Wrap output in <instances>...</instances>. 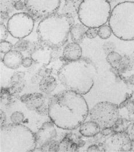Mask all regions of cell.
<instances>
[{"label":"cell","mask_w":134,"mask_h":152,"mask_svg":"<svg viewBox=\"0 0 134 152\" xmlns=\"http://www.w3.org/2000/svg\"><path fill=\"white\" fill-rule=\"evenodd\" d=\"M89 113L82 95L66 90L52 96L49 103L48 116L58 128L73 130L80 127Z\"/></svg>","instance_id":"1"},{"label":"cell","mask_w":134,"mask_h":152,"mask_svg":"<svg viewBox=\"0 0 134 152\" xmlns=\"http://www.w3.org/2000/svg\"><path fill=\"white\" fill-rule=\"evenodd\" d=\"M97 73L96 65L90 59L81 58L63 64L58 70V77L67 90L84 95L92 88Z\"/></svg>","instance_id":"2"},{"label":"cell","mask_w":134,"mask_h":152,"mask_svg":"<svg viewBox=\"0 0 134 152\" xmlns=\"http://www.w3.org/2000/svg\"><path fill=\"white\" fill-rule=\"evenodd\" d=\"M74 18L55 13L41 20L37 28L38 41L53 49L61 48L67 43Z\"/></svg>","instance_id":"3"},{"label":"cell","mask_w":134,"mask_h":152,"mask_svg":"<svg viewBox=\"0 0 134 152\" xmlns=\"http://www.w3.org/2000/svg\"><path fill=\"white\" fill-rule=\"evenodd\" d=\"M37 148L36 134L22 124L1 127L0 152H33Z\"/></svg>","instance_id":"4"},{"label":"cell","mask_w":134,"mask_h":152,"mask_svg":"<svg viewBox=\"0 0 134 152\" xmlns=\"http://www.w3.org/2000/svg\"><path fill=\"white\" fill-rule=\"evenodd\" d=\"M108 23L116 37L126 41L134 40V2L126 1L116 5Z\"/></svg>","instance_id":"5"},{"label":"cell","mask_w":134,"mask_h":152,"mask_svg":"<svg viewBox=\"0 0 134 152\" xmlns=\"http://www.w3.org/2000/svg\"><path fill=\"white\" fill-rule=\"evenodd\" d=\"M111 11V5L107 0H84L77 17L86 27L98 28L108 22Z\"/></svg>","instance_id":"6"},{"label":"cell","mask_w":134,"mask_h":152,"mask_svg":"<svg viewBox=\"0 0 134 152\" xmlns=\"http://www.w3.org/2000/svg\"><path fill=\"white\" fill-rule=\"evenodd\" d=\"M91 121L98 124L102 129L113 127L120 118L117 104L109 102H102L95 105L89 111Z\"/></svg>","instance_id":"7"},{"label":"cell","mask_w":134,"mask_h":152,"mask_svg":"<svg viewBox=\"0 0 134 152\" xmlns=\"http://www.w3.org/2000/svg\"><path fill=\"white\" fill-rule=\"evenodd\" d=\"M35 20L27 12L14 14L7 23L10 34L16 39H24L32 33L35 27Z\"/></svg>","instance_id":"8"},{"label":"cell","mask_w":134,"mask_h":152,"mask_svg":"<svg viewBox=\"0 0 134 152\" xmlns=\"http://www.w3.org/2000/svg\"><path fill=\"white\" fill-rule=\"evenodd\" d=\"M26 11L36 21L57 13L61 0H24Z\"/></svg>","instance_id":"9"},{"label":"cell","mask_w":134,"mask_h":152,"mask_svg":"<svg viewBox=\"0 0 134 152\" xmlns=\"http://www.w3.org/2000/svg\"><path fill=\"white\" fill-rule=\"evenodd\" d=\"M102 146L104 152H129L134 147L129 134L125 132H115L107 136Z\"/></svg>","instance_id":"10"},{"label":"cell","mask_w":134,"mask_h":152,"mask_svg":"<svg viewBox=\"0 0 134 152\" xmlns=\"http://www.w3.org/2000/svg\"><path fill=\"white\" fill-rule=\"evenodd\" d=\"M53 50L37 41L30 44L28 52L34 62L42 65H48L53 61Z\"/></svg>","instance_id":"11"},{"label":"cell","mask_w":134,"mask_h":152,"mask_svg":"<svg viewBox=\"0 0 134 152\" xmlns=\"http://www.w3.org/2000/svg\"><path fill=\"white\" fill-rule=\"evenodd\" d=\"M55 126V124L52 121L46 122L42 124L37 132L36 133L37 146L38 145L40 148L42 145L56 139L57 132Z\"/></svg>","instance_id":"12"},{"label":"cell","mask_w":134,"mask_h":152,"mask_svg":"<svg viewBox=\"0 0 134 152\" xmlns=\"http://www.w3.org/2000/svg\"><path fill=\"white\" fill-rule=\"evenodd\" d=\"M19 100L28 110L35 111H36L47 102L45 97L43 94L38 92L22 95L20 96Z\"/></svg>","instance_id":"13"},{"label":"cell","mask_w":134,"mask_h":152,"mask_svg":"<svg viewBox=\"0 0 134 152\" xmlns=\"http://www.w3.org/2000/svg\"><path fill=\"white\" fill-rule=\"evenodd\" d=\"M23 59L24 57L21 52L13 50L4 56L2 62L8 68L15 70L22 65Z\"/></svg>","instance_id":"14"},{"label":"cell","mask_w":134,"mask_h":152,"mask_svg":"<svg viewBox=\"0 0 134 152\" xmlns=\"http://www.w3.org/2000/svg\"><path fill=\"white\" fill-rule=\"evenodd\" d=\"M82 48L79 44L70 43L67 45L63 50V58L66 62L76 61L82 56Z\"/></svg>","instance_id":"15"},{"label":"cell","mask_w":134,"mask_h":152,"mask_svg":"<svg viewBox=\"0 0 134 152\" xmlns=\"http://www.w3.org/2000/svg\"><path fill=\"white\" fill-rule=\"evenodd\" d=\"M101 132V127L93 121L84 122L80 126L79 133L85 137H94Z\"/></svg>","instance_id":"16"},{"label":"cell","mask_w":134,"mask_h":152,"mask_svg":"<svg viewBox=\"0 0 134 152\" xmlns=\"http://www.w3.org/2000/svg\"><path fill=\"white\" fill-rule=\"evenodd\" d=\"M57 86V80L56 78L52 75L42 77L39 82L40 90L42 92L47 95L53 92L56 88Z\"/></svg>","instance_id":"17"},{"label":"cell","mask_w":134,"mask_h":152,"mask_svg":"<svg viewBox=\"0 0 134 152\" xmlns=\"http://www.w3.org/2000/svg\"><path fill=\"white\" fill-rule=\"evenodd\" d=\"M80 4L81 2L77 0H65L60 13L75 18L78 15Z\"/></svg>","instance_id":"18"},{"label":"cell","mask_w":134,"mask_h":152,"mask_svg":"<svg viewBox=\"0 0 134 152\" xmlns=\"http://www.w3.org/2000/svg\"><path fill=\"white\" fill-rule=\"evenodd\" d=\"M88 27L82 23L74 24L70 30V35L73 42L80 43L86 37V29Z\"/></svg>","instance_id":"19"},{"label":"cell","mask_w":134,"mask_h":152,"mask_svg":"<svg viewBox=\"0 0 134 152\" xmlns=\"http://www.w3.org/2000/svg\"><path fill=\"white\" fill-rule=\"evenodd\" d=\"M134 66V62L131 57L125 55L122 57L119 66L117 67L120 73H125L131 70Z\"/></svg>","instance_id":"20"},{"label":"cell","mask_w":134,"mask_h":152,"mask_svg":"<svg viewBox=\"0 0 134 152\" xmlns=\"http://www.w3.org/2000/svg\"><path fill=\"white\" fill-rule=\"evenodd\" d=\"M125 108L127 112V116L125 119L131 122H134V102L131 101L129 99H127L119 107V108Z\"/></svg>","instance_id":"21"},{"label":"cell","mask_w":134,"mask_h":152,"mask_svg":"<svg viewBox=\"0 0 134 152\" xmlns=\"http://www.w3.org/2000/svg\"><path fill=\"white\" fill-rule=\"evenodd\" d=\"M122 58V56L120 54L116 51H113L107 55L106 60L112 67H118Z\"/></svg>","instance_id":"22"},{"label":"cell","mask_w":134,"mask_h":152,"mask_svg":"<svg viewBox=\"0 0 134 152\" xmlns=\"http://www.w3.org/2000/svg\"><path fill=\"white\" fill-rule=\"evenodd\" d=\"M130 123H131L130 121L126 119L125 118L120 116L117 121L112 127L115 132H123L127 130L130 126Z\"/></svg>","instance_id":"23"},{"label":"cell","mask_w":134,"mask_h":152,"mask_svg":"<svg viewBox=\"0 0 134 152\" xmlns=\"http://www.w3.org/2000/svg\"><path fill=\"white\" fill-rule=\"evenodd\" d=\"M40 151L42 152H58L60 149V142L55 140L40 146Z\"/></svg>","instance_id":"24"},{"label":"cell","mask_w":134,"mask_h":152,"mask_svg":"<svg viewBox=\"0 0 134 152\" xmlns=\"http://www.w3.org/2000/svg\"><path fill=\"white\" fill-rule=\"evenodd\" d=\"M77 148L75 143L71 142L68 138H65L60 143L59 151H76Z\"/></svg>","instance_id":"25"},{"label":"cell","mask_w":134,"mask_h":152,"mask_svg":"<svg viewBox=\"0 0 134 152\" xmlns=\"http://www.w3.org/2000/svg\"><path fill=\"white\" fill-rule=\"evenodd\" d=\"M112 34V29L109 25L104 24L98 28V36L102 39L110 38Z\"/></svg>","instance_id":"26"},{"label":"cell","mask_w":134,"mask_h":152,"mask_svg":"<svg viewBox=\"0 0 134 152\" xmlns=\"http://www.w3.org/2000/svg\"><path fill=\"white\" fill-rule=\"evenodd\" d=\"M30 44L29 40L25 39H20L14 44L13 48L20 52H24L28 50Z\"/></svg>","instance_id":"27"},{"label":"cell","mask_w":134,"mask_h":152,"mask_svg":"<svg viewBox=\"0 0 134 152\" xmlns=\"http://www.w3.org/2000/svg\"><path fill=\"white\" fill-rule=\"evenodd\" d=\"M25 80H24L21 82L10 84V86L9 88L10 93L12 95H18L24 89L25 86Z\"/></svg>","instance_id":"28"},{"label":"cell","mask_w":134,"mask_h":152,"mask_svg":"<svg viewBox=\"0 0 134 152\" xmlns=\"http://www.w3.org/2000/svg\"><path fill=\"white\" fill-rule=\"evenodd\" d=\"M14 0H1V11L12 13L14 9Z\"/></svg>","instance_id":"29"},{"label":"cell","mask_w":134,"mask_h":152,"mask_svg":"<svg viewBox=\"0 0 134 152\" xmlns=\"http://www.w3.org/2000/svg\"><path fill=\"white\" fill-rule=\"evenodd\" d=\"M24 119V115L20 111H15L10 116V121L13 124H22Z\"/></svg>","instance_id":"30"},{"label":"cell","mask_w":134,"mask_h":152,"mask_svg":"<svg viewBox=\"0 0 134 152\" xmlns=\"http://www.w3.org/2000/svg\"><path fill=\"white\" fill-rule=\"evenodd\" d=\"M25 73L24 72H17L14 73L10 78V84H12L16 83H19L25 80Z\"/></svg>","instance_id":"31"},{"label":"cell","mask_w":134,"mask_h":152,"mask_svg":"<svg viewBox=\"0 0 134 152\" xmlns=\"http://www.w3.org/2000/svg\"><path fill=\"white\" fill-rule=\"evenodd\" d=\"M13 48V45L8 41L4 40L0 43V51L1 54H6L9 53Z\"/></svg>","instance_id":"32"},{"label":"cell","mask_w":134,"mask_h":152,"mask_svg":"<svg viewBox=\"0 0 134 152\" xmlns=\"http://www.w3.org/2000/svg\"><path fill=\"white\" fill-rule=\"evenodd\" d=\"M52 69L48 67V65H42L38 69L37 74L41 77L52 75Z\"/></svg>","instance_id":"33"},{"label":"cell","mask_w":134,"mask_h":152,"mask_svg":"<svg viewBox=\"0 0 134 152\" xmlns=\"http://www.w3.org/2000/svg\"><path fill=\"white\" fill-rule=\"evenodd\" d=\"M102 48L105 53V54L108 55V54L115 51L116 49V45L114 42H105L103 45Z\"/></svg>","instance_id":"34"},{"label":"cell","mask_w":134,"mask_h":152,"mask_svg":"<svg viewBox=\"0 0 134 152\" xmlns=\"http://www.w3.org/2000/svg\"><path fill=\"white\" fill-rule=\"evenodd\" d=\"M0 34H1L0 35L1 42L6 40V39L8 37L9 32L7 28V26H6L4 24H0Z\"/></svg>","instance_id":"35"},{"label":"cell","mask_w":134,"mask_h":152,"mask_svg":"<svg viewBox=\"0 0 134 152\" xmlns=\"http://www.w3.org/2000/svg\"><path fill=\"white\" fill-rule=\"evenodd\" d=\"M86 37L89 39H94L98 35V28H88L86 29Z\"/></svg>","instance_id":"36"},{"label":"cell","mask_w":134,"mask_h":152,"mask_svg":"<svg viewBox=\"0 0 134 152\" xmlns=\"http://www.w3.org/2000/svg\"><path fill=\"white\" fill-rule=\"evenodd\" d=\"M11 94L10 93L9 88H1V102L6 100L8 102V100L10 97Z\"/></svg>","instance_id":"37"},{"label":"cell","mask_w":134,"mask_h":152,"mask_svg":"<svg viewBox=\"0 0 134 152\" xmlns=\"http://www.w3.org/2000/svg\"><path fill=\"white\" fill-rule=\"evenodd\" d=\"M14 9L19 11H26V5L24 2V0H20L18 1H16L14 5Z\"/></svg>","instance_id":"38"},{"label":"cell","mask_w":134,"mask_h":152,"mask_svg":"<svg viewBox=\"0 0 134 152\" xmlns=\"http://www.w3.org/2000/svg\"><path fill=\"white\" fill-rule=\"evenodd\" d=\"M33 62H34L33 59L30 57L24 58L22 63V66L25 68H29L32 66Z\"/></svg>","instance_id":"39"},{"label":"cell","mask_w":134,"mask_h":152,"mask_svg":"<svg viewBox=\"0 0 134 152\" xmlns=\"http://www.w3.org/2000/svg\"><path fill=\"white\" fill-rule=\"evenodd\" d=\"M9 13L7 12H3V11H1V16H0V24H5V23H8L9 19H10Z\"/></svg>","instance_id":"40"},{"label":"cell","mask_w":134,"mask_h":152,"mask_svg":"<svg viewBox=\"0 0 134 152\" xmlns=\"http://www.w3.org/2000/svg\"><path fill=\"white\" fill-rule=\"evenodd\" d=\"M101 134L104 135V136H108L112 133H115L114 129L112 127H106V128H103L101 129Z\"/></svg>","instance_id":"41"},{"label":"cell","mask_w":134,"mask_h":152,"mask_svg":"<svg viewBox=\"0 0 134 152\" xmlns=\"http://www.w3.org/2000/svg\"><path fill=\"white\" fill-rule=\"evenodd\" d=\"M0 118H1L0 121H1V127L6 124H6V114L2 110H0Z\"/></svg>","instance_id":"42"},{"label":"cell","mask_w":134,"mask_h":152,"mask_svg":"<svg viewBox=\"0 0 134 152\" xmlns=\"http://www.w3.org/2000/svg\"><path fill=\"white\" fill-rule=\"evenodd\" d=\"M99 146L97 145H92L90 146H89L86 150L87 152H101L102 150L100 149Z\"/></svg>","instance_id":"43"},{"label":"cell","mask_w":134,"mask_h":152,"mask_svg":"<svg viewBox=\"0 0 134 152\" xmlns=\"http://www.w3.org/2000/svg\"><path fill=\"white\" fill-rule=\"evenodd\" d=\"M128 134L132 140V141H133L134 146V122L133 124V125L131 126V127H130Z\"/></svg>","instance_id":"44"},{"label":"cell","mask_w":134,"mask_h":152,"mask_svg":"<svg viewBox=\"0 0 134 152\" xmlns=\"http://www.w3.org/2000/svg\"><path fill=\"white\" fill-rule=\"evenodd\" d=\"M127 81L130 85L134 86V75L129 77L127 79Z\"/></svg>","instance_id":"45"},{"label":"cell","mask_w":134,"mask_h":152,"mask_svg":"<svg viewBox=\"0 0 134 152\" xmlns=\"http://www.w3.org/2000/svg\"><path fill=\"white\" fill-rule=\"evenodd\" d=\"M38 77H40V76H38L37 74L33 76L32 78V82L33 83H35V84H36V83H37L38 81Z\"/></svg>","instance_id":"46"},{"label":"cell","mask_w":134,"mask_h":152,"mask_svg":"<svg viewBox=\"0 0 134 152\" xmlns=\"http://www.w3.org/2000/svg\"><path fill=\"white\" fill-rule=\"evenodd\" d=\"M131 101L134 102V91L133 92V93L130 96L129 98H128Z\"/></svg>","instance_id":"47"},{"label":"cell","mask_w":134,"mask_h":152,"mask_svg":"<svg viewBox=\"0 0 134 152\" xmlns=\"http://www.w3.org/2000/svg\"><path fill=\"white\" fill-rule=\"evenodd\" d=\"M108 2H109V3L111 4V3L112 4H113V3H114L116 1V0H107Z\"/></svg>","instance_id":"48"},{"label":"cell","mask_w":134,"mask_h":152,"mask_svg":"<svg viewBox=\"0 0 134 152\" xmlns=\"http://www.w3.org/2000/svg\"><path fill=\"white\" fill-rule=\"evenodd\" d=\"M131 59H132V60H133V62H134V51L133 52V54H131Z\"/></svg>","instance_id":"49"},{"label":"cell","mask_w":134,"mask_h":152,"mask_svg":"<svg viewBox=\"0 0 134 152\" xmlns=\"http://www.w3.org/2000/svg\"><path fill=\"white\" fill-rule=\"evenodd\" d=\"M77 1H79L80 2H81V3L84 0H77Z\"/></svg>","instance_id":"50"},{"label":"cell","mask_w":134,"mask_h":152,"mask_svg":"<svg viewBox=\"0 0 134 152\" xmlns=\"http://www.w3.org/2000/svg\"><path fill=\"white\" fill-rule=\"evenodd\" d=\"M14 2H16V1H20V0H14Z\"/></svg>","instance_id":"51"}]
</instances>
